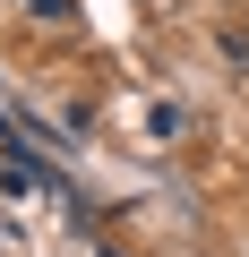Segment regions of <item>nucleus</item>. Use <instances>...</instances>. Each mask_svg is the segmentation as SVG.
Returning a JSON list of instances; mask_svg holds the SVG:
<instances>
[{
    "label": "nucleus",
    "instance_id": "1",
    "mask_svg": "<svg viewBox=\"0 0 249 257\" xmlns=\"http://www.w3.org/2000/svg\"><path fill=\"white\" fill-rule=\"evenodd\" d=\"M215 52H223V60H232V69L249 77V26H223V43H215Z\"/></svg>",
    "mask_w": 249,
    "mask_h": 257
},
{
    "label": "nucleus",
    "instance_id": "2",
    "mask_svg": "<svg viewBox=\"0 0 249 257\" xmlns=\"http://www.w3.org/2000/svg\"><path fill=\"white\" fill-rule=\"evenodd\" d=\"M146 138H181V103H155L146 111Z\"/></svg>",
    "mask_w": 249,
    "mask_h": 257
}]
</instances>
